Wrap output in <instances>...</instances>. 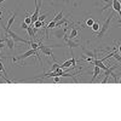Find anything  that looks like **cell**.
<instances>
[{
  "label": "cell",
  "instance_id": "obj_21",
  "mask_svg": "<svg viewBox=\"0 0 121 121\" xmlns=\"http://www.w3.org/2000/svg\"><path fill=\"white\" fill-rule=\"evenodd\" d=\"M113 57L117 60V62L119 63H121V56H119V53H117V51H116V50H115V52H114V55H113Z\"/></svg>",
  "mask_w": 121,
  "mask_h": 121
},
{
  "label": "cell",
  "instance_id": "obj_13",
  "mask_svg": "<svg viewBox=\"0 0 121 121\" xmlns=\"http://www.w3.org/2000/svg\"><path fill=\"white\" fill-rule=\"evenodd\" d=\"M81 48H82V51H84V53L86 55V56H90V57H93L95 59L97 58V51H93V52H91V51H88V50H86L84 46H81Z\"/></svg>",
  "mask_w": 121,
  "mask_h": 121
},
{
  "label": "cell",
  "instance_id": "obj_25",
  "mask_svg": "<svg viewBox=\"0 0 121 121\" xmlns=\"http://www.w3.org/2000/svg\"><path fill=\"white\" fill-rule=\"evenodd\" d=\"M59 65H60V64H58V63H55V64L52 65V68H51V70H50V72H55V70H56L57 68H59Z\"/></svg>",
  "mask_w": 121,
  "mask_h": 121
},
{
  "label": "cell",
  "instance_id": "obj_12",
  "mask_svg": "<svg viewBox=\"0 0 121 121\" xmlns=\"http://www.w3.org/2000/svg\"><path fill=\"white\" fill-rule=\"evenodd\" d=\"M79 34V28L76 27H72V30H70V35H69V39H75Z\"/></svg>",
  "mask_w": 121,
  "mask_h": 121
},
{
  "label": "cell",
  "instance_id": "obj_34",
  "mask_svg": "<svg viewBox=\"0 0 121 121\" xmlns=\"http://www.w3.org/2000/svg\"><path fill=\"white\" fill-rule=\"evenodd\" d=\"M119 81H120V82H121V79H120V80H119Z\"/></svg>",
  "mask_w": 121,
  "mask_h": 121
},
{
  "label": "cell",
  "instance_id": "obj_5",
  "mask_svg": "<svg viewBox=\"0 0 121 121\" xmlns=\"http://www.w3.org/2000/svg\"><path fill=\"white\" fill-rule=\"evenodd\" d=\"M117 68V65L116 64H112V67H109L107 70H105V74H104V79L102 80V84H105V82H108V80H109V76H112V73H113V70L114 69H116Z\"/></svg>",
  "mask_w": 121,
  "mask_h": 121
},
{
  "label": "cell",
  "instance_id": "obj_29",
  "mask_svg": "<svg viewBox=\"0 0 121 121\" xmlns=\"http://www.w3.org/2000/svg\"><path fill=\"white\" fill-rule=\"evenodd\" d=\"M55 84H59V81H60V79H59V76H55Z\"/></svg>",
  "mask_w": 121,
  "mask_h": 121
},
{
  "label": "cell",
  "instance_id": "obj_4",
  "mask_svg": "<svg viewBox=\"0 0 121 121\" xmlns=\"http://www.w3.org/2000/svg\"><path fill=\"white\" fill-rule=\"evenodd\" d=\"M4 30L7 33V35H10L11 36L15 41H17V43H23V44H27V45H30V41L29 40H26V39H23V38H21L18 34H16L13 30H11V29H7L6 27H4Z\"/></svg>",
  "mask_w": 121,
  "mask_h": 121
},
{
  "label": "cell",
  "instance_id": "obj_9",
  "mask_svg": "<svg viewBox=\"0 0 121 121\" xmlns=\"http://www.w3.org/2000/svg\"><path fill=\"white\" fill-rule=\"evenodd\" d=\"M92 64H95V65H98L100 69H103V70H107L109 67L108 65H105L103 62H102V60H100V59H93V62H92Z\"/></svg>",
  "mask_w": 121,
  "mask_h": 121
},
{
  "label": "cell",
  "instance_id": "obj_24",
  "mask_svg": "<svg viewBox=\"0 0 121 121\" xmlns=\"http://www.w3.org/2000/svg\"><path fill=\"white\" fill-rule=\"evenodd\" d=\"M0 72H3V74L7 75V72H6V70H5V68H4V64L1 63V60H0Z\"/></svg>",
  "mask_w": 121,
  "mask_h": 121
},
{
  "label": "cell",
  "instance_id": "obj_10",
  "mask_svg": "<svg viewBox=\"0 0 121 121\" xmlns=\"http://www.w3.org/2000/svg\"><path fill=\"white\" fill-rule=\"evenodd\" d=\"M99 73H100V68L98 65H95V68H93V76H92V79H91V82H95L96 81V79L98 78Z\"/></svg>",
  "mask_w": 121,
  "mask_h": 121
},
{
  "label": "cell",
  "instance_id": "obj_19",
  "mask_svg": "<svg viewBox=\"0 0 121 121\" xmlns=\"http://www.w3.org/2000/svg\"><path fill=\"white\" fill-rule=\"evenodd\" d=\"M34 27L35 28H41V27H44V22H41V21H39V19H38V21H35L34 22Z\"/></svg>",
  "mask_w": 121,
  "mask_h": 121
},
{
  "label": "cell",
  "instance_id": "obj_17",
  "mask_svg": "<svg viewBox=\"0 0 121 121\" xmlns=\"http://www.w3.org/2000/svg\"><path fill=\"white\" fill-rule=\"evenodd\" d=\"M30 47L33 50H39V43H34L33 40H30Z\"/></svg>",
  "mask_w": 121,
  "mask_h": 121
},
{
  "label": "cell",
  "instance_id": "obj_23",
  "mask_svg": "<svg viewBox=\"0 0 121 121\" xmlns=\"http://www.w3.org/2000/svg\"><path fill=\"white\" fill-rule=\"evenodd\" d=\"M23 22H26V23H27V24L29 26V24H32V18H30V17H29V16L27 15V16H26V18H24V21H23Z\"/></svg>",
  "mask_w": 121,
  "mask_h": 121
},
{
  "label": "cell",
  "instance_id": "obj_27",
  "mask_svg": "<svg viewBox=\"0 0 121 121\" xmlns=\"http://www.w3.org/2000/svg\"><path fill=\"white\" fill-rule=\"evenodd\" d=\"M46 17H47V13H45V15H43V16H39V18H38V19H39V21H41V22H44Z\"/></svg>",
  "mask_w": 121,
  "mask_h": 121
},
{
  "label": "cell",
  "instance_id": "obj_11",
  "mask_svg": "<svg viewBox=\"0 0 121 121\" xmlns=\"http://www.w3.org/2000/svg\"><path fill=\"white\" fill-rule=\"evenodd\" d=\"M67 29H68V28H63V29L58 28V30H57V32L55 33V36H56V38H58V39L63 38V36L65 35V32H67Z\"/></svg>",
  "mask_w": 121,
  "mask_h": 121
},
{
  "label": "cell",
  "instance_id": "obj_14",
  "mask_svg": "<svg viewBox=\"0 0 121 121\" xmlns=\"http://www.w3.org/2000/svg\"><path fill=\"white\" fill-rule=\"evenodd\" d=\"M16 15H17V13L15 12L11 17L9 18V22H7V26H6V28H7V29H10V28L12 27V24H13V22H15V18H16Z\"/></svg>",
  "mask_w": 121,
  "mask_h": 121
},
{
  "label": "cell",
  "instance_id": "obj_6",
  "mask_svg": "<svg viewBox=\"0 0 121 121\" xmlns=\"http://www.w3.org/2000/svg\"><path fill=\"white\" fill-rule=\"evenodd\" d=\"M112 9L119 13L121 18V0H112Z\"/></svg>",
  "mask_w": 121,
  "mask_h": 121
},
{
  "label": "cell",
  "instance_id": "obj_26",
  "mask_svg": "<svg viewBox=\"0 0 121 121\" xmlns=\"http://www.w3.org/2000/svg\"><path fill=\"white\" fill-rule=\"evenodd\" d=\"M70 60H72V67H73V68H75V67H76V58H75V57H73Z\"/></svg>",
  "mask_w": 121,
  "mask_h": 121
},
{
  "label": "cell",
  "instance_id": "obj_33",
  "mask_svg": "<svg viewBox=\"0 0 121 121\" xmlns=\"http://www.w3.org/2000/svg\"><path fill=\"white\" fill-rule=\"evenodd\" d=\"M41 1H43V0H39V3H41Z\"/></svg>",
  "mask_w": 121,
  "mask_h": 121
},
{
  "label": "cell",
  "instance_id": "obj_22",
  "mask_svg": "<svg viewBox=\"0 0 121 121\" xmlns=\"http://www.w3.org/2000/svg\"><path fill=\"white\" fill-rule=\"evenodd\" d=\"M95 23V19L92 18H88L87 21H86V27H92V24Z\"/></svg>",
  "mask_w": 121,
  "mask_h": 121
},
{
  "label": "cell",
  "instance_id": "obj_3",
  "mask_svg": "<svg viewBox=\"0 0 121 121\" xmlns=\"http://www.w3.org/2000/svg\"><path fill=\"white\" fill-rule=\"evenodd\" d=\"M52 47H59V45H56V46H44L43 45V39L39 41V51H41L45 56H48V57H51L55 62H56V57H55V55H53V52H52Z\"/></svg>",
  "mask_w": 121,
  "mask_h": 121
},
{
  "label": "cell",
  "instance_id": "obj_35",
  "mask_svg": "<svg viewBox=\"0 0 121 121\" xmlns=\"http://www.w3.org/2000/svg\"><path fill=\"white\" fill-rule=\"evenodd\" d=\"M3 7H4V6H3ZM3 7H1V6H0V9H3Z\"/></svg>",
  "mask_w": 121,
  "mask_h": 121
},
{
  "label": "cell",
  "instance_id": "obj_16",
  "mask_svg": "<svg viewBox=\"0 0 121 121\" xmlns=\"http://www.w3.org/2000/svg\"><path fill=\"white\" fill-rule=\"evenodd\" d=\"M70 65H72V60H65V62L63 64H60V69H65V68H69Z\"/></svg>",
  "mask_w": 121,
  "mask_h": 121
},
{
  "label": "cell",
  "instance_id": "obj_20",
  "mask_svg": "<svg viewBox=\"0 0 121 121\" xmlns=\"http://www.w3.org/2000/svg\"><path fill=\"white\" fill-rule=\"evenodd\" d=\"M91 28H92L93 32H99V29H100V27H99V24H98L97 22H95V23L92 24V27H91Z\"/></svg>",
  "mask_w": 121,
  "mask_h": 121
},
{
  "label": "cell",
  "instance_id": "obj_18",
  "mask_svg": "<svg viewBox=\"0 0 121 121\" xmlns=\"http://www.w3.org/2000/svg\"><path fill=\"white\" fill-rule=\"evenodd\" d=\"M62 18H63V11H60L58 15H56V17L53 18V21H55V22H58L59 19H62Z\"/></svg>",
  "mask_w": 121,
  "mask_h": 121
},
{
  "label": "cell",
  "instance_id": "obj_8",
  "mask_svg": "<svg viewBox=\"0 0 121 121\" xmlns=\"http://www.w3.org/2000/svg\"><path fill=\"white\" fill-rule=\"evenodd\" d=\"M65 43H67V46L70 48V53H73V48H74V47H80V46H79V43H78V41H74L73 39H69V38H68V39L65 40Z\"/></svg>",
  "mask_w": 121,
  "mask_h": 121
},
{
  "label": "cell",
  "instance_id": "obj_31",
  "mask_svg": "<svg viewBox=\"0 0 121 121\" xmlns=\"http://www.w3.org/2000/svg\"><path fill=\"white\" fill-rule=\"evenodd\" d=\"M4 1H5V0H0V4H3Z\"/></svg>",
  "mask_w": 121,
  "mask_h": 121
},
{
  "label": "cell",
  "instance_id": "obj_32",
  "mask_svg": "<svg viewBox=\"0 0 121 121\" xmlns=\"http://www.w3.org/2000/svg\"><path fill=\"white\" fill-rule=\"evenodd\" d=\"M34 3H38V0H34Z\"/></svg>",
  "mask_w": 121,
  "mask_h": 121
},
{
  "label": "cell",
  "instance_id": "obj_36",
  "mask_svg": "<svg viewBox=\"0 0 121 121\" xmlns=\"http://www.w3.org/2000/svg\"><path fill=\"white\" fill-rule=\"evenodd\" d=\"M65 1H68V0H65Z\"/></svg>",
  "mask_w": 121,
  "mask_h": 121
},
{
  "label": "cell",
  "instance_id": "obj_1",
  "mask_svg": "<svg viewBox=\"0 0 121 121\" xmlns=\"http://www.w3.org/2000/svg\"><path fill=\"white\" fill-rule=\"evenodd\" d=\"M32 56H35L36 58L41 59V57L39 56V50H33V48H30V50H28L27 52H24V53H22V55H19V56L13 57V58H12V62H18V60H23V59H26V58H28V57H32Z\"/></svg>",
  "mask_w": 121,
  "mask_h": 121
},
{
  "label": "cell",
  "instance_id": "obj_7",
  "mask_svg": "<svg viewBox=\"0 0 121 121\" xmlns=\"http://www.w3.org/2000/svg\"><path fill=\"white\" fill-rule=\"evenodd\" d=\"M5 40V44H6V46L9 47V50H11V51H12V50L15 48V40L11 38V36H10V35H6V38L4 39Z\"/></svg>",
  "mask_w": 121,
  "mask_h": 121
},
{
  "label": "cell",
  "instance_id": "obj_30",
  "mask_svg": "<svg viewBox=\"0 0 121 121\" xmlns=\"http://www.w3.org/2000/svg\"><path fill=\"white\" fill-rule=\"evenodd\" d=\"M117 52L121 55V45H119V48H117Z\"/></svg>",
  "mask_w": 121,
  "mask_h": 121
},
{
  "label": "cell",
  "instance_id": "obj_15",
  "mask_svg": "<svg viewBox=\"0 0 121 121\" xmlns=\"http://www.w3.org/2000/svg\"><path fill=\"white\" fill-rule=\"evenodd\" d=\"M64 23H69V21H68L67 18H62V19H59L58 22H56V28H60Z\"/></svg>",
  "mask_w": 121,
  "mask_h": 121
},
{
  "label": "cell",
  "instance_id": "obj_28",
  "mask_svg": "<svg viewBox=\"0 0 121 121\" xmlns=\"http://www.w3.org/2000/svg\"><path fill=\"white\" fill-rule=\"evenodd\" d=\"M21 28H22V29H27V28H28V24H27L26 22H22V23H21Z\"/></svg>",
  "mask_w": 121,
  "mask_h": 121
},
{
  "label": "cell",
  "instance_id": "obj_2",
  "mask_svg": "<svg viewBox=\"0 0 121 121\" xmlns=\"http://www.w3.org/2000/svg\"><path fill=\"white\" fill-rule=\"evenodd\" d=\"M114 18V12H112L108 17H107V19L104 21V23H103V26L100 27V29H99V32H98V34L96 35V38H103L104 36V34L108 32V29H109V27H110V22H112V19Z\"/></svg>",
  "mask_w": 121,
  "mask_h": 121
}]
</instances>
